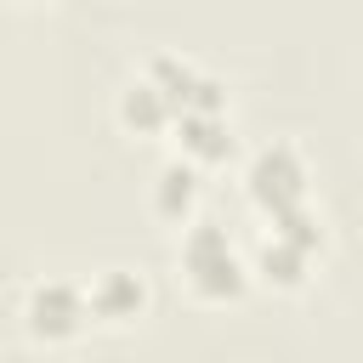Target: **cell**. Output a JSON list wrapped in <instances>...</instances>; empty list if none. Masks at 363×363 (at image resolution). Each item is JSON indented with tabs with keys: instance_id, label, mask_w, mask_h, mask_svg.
Here are the masks:
<instances>
[{
	"instance_id": "6da1fadb",
	"label": "cell",
	"mask_w": 363,
	"mask_h": 363,
	"mask_svg": "<svg viewBox=\"0 0 363 363\" xmlns=\"http://www.w3.org/2000/svg\"><path fill=\"white\" fill-rule=\"evenodd\" d=\"M182 272L204 301H227V295L244 289V267H238V255H233V244L216 221H199L182 238Z\"/></svg>"
},
{
	"instance_id": "7a4b0ae2",
	"label": "cell",
	"mask_w": 363,
	"mask_h": 363,
	"mask_svg": "<svg viewBox=\"0 0 363 363\" xmlns=\"http://www.w3.org/2000/svg\"><path fill=\"white\" fill-rule=\"evenodd\" d=\"M250 199L267 204L272 216H284V210H295L306 199V164L295 159V147L278 142V147H261L250 159Z\"/></svg>"
},
{
	"instance_id": "3957f363",
	"label": "cell",
	"mask_w": 363,
	"mask_h": 363,
	"mask_svg": "<svg viewBox=\"0 0 363 363\" xmlns=\"http://www.w3.org/2000/svg\"><path fill=\"white\" fill-rule=\"evenodd\" d=\"M23 318H28V329H34L40 340H68V335L91 318V301H85V289H79V284L51 278V284H34V289H28Z\"/></svg>"
},
{
	"instance_id": "277c9868",
	"label": "cell",
	"mask_w": 363,
	"mask_h": 363,
	"mask_svg": "<svg viewBox=\"0 0 363 363\" xmlns=\"http://www.w3.org/2000/svg\"><path fill=\"white\" fill-rule=\"evenodd\" d=\"M147 79L164 91V102H170V119H182V113H221V85H216V79H204L193 62L159 57V62L147 68Z\"/></svg>"
},
{
	"instance_id": "5b68a950",
	"label": "cell",
	"mask_w": 363,
	"mask_h": 363,
	"mask_svg": "<svg viewBox=\"0 0 363 363\" xmlns=\"http://www.w3.org/2000/svg\"><path fill=\"white\" fill-rule=\"evenodd\" d=\"M85 301H91V312H96V318H113V323H119V318H136V312H142L147 289H142V278H136V272H102V278L91 284V295H85Z\"/></svg>"
},
{
	"instance_id": "8992f818",
	"label": "cell",
	"mask_w": 363,
	"mask_h": 363,
	"mask_svg": "<svg viewBox=\"0 0 363 363\" xmlns=\"http://www.w3.org/2000/svg\"><path fill=\"white\" fill-rule=\"evenodd\" d=\"M119 119L130 130H159V125H170V102H164V91L153 79H142V85H130L119 96Z\"/></svg>"
},
{
	"instance_id": "52a82bcc",
	"label": "cell",
	"mask_w": 363,
	"mask_h": 363,
	"mask_svg": "<svg viewBox=\"0 0 363 363\" xmlns=\"http://www.w3.org/2000/svg\"><path fill=\"white\" fill-rule=\"evenodd\" d=\"M182 142L193 159H227V125L221 113H182Z\"/></svg>"
},
{
	"instance_id": "ba28073f",
	"label": "cell",
	"mask_w": 363,
	"mask_h": 363,
	"mask_svg": "<svg viewBox=\"0 0 363 363\" xmlns=\"http://www.w3.org/2000/svg\"><path fill=\"white\" fill-rule=\"evenodd\" d=\"M193 193H199V182H193V164H164V176H159V193H153V204H159L164 216H182V210L193 204Z\"/></svg>"
},
{
	"instance_id": "9c48e42d",
	"label": "cell",
	"mask_w": 363,
	"mask_h": 363,
	"mask_svg": "<svg viewBox=\"0 0 363 363\" xmlns=\"http://www.w3.org/2000/svg\"><path fill=\"white\" fill-rule=\"evenodd\" d=\"M261 267H267V278H278V284H301L306 250H301V244H289L284 233H272V244L261 250Z\"/></svg>"
}]
</instances>
